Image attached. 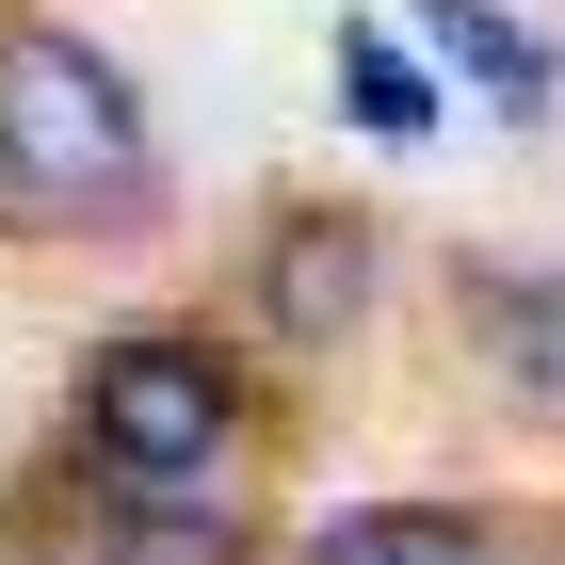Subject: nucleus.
Listing matches in <instances>:
<instances>
[{
  "label": "nucleus",
  "mask_w": 565,
  "mask_h": 565,
  "mask_svg": "<svg viewBox=\"0 0 565 565\" xmlns=\"http://www.w3.org/2000/svg\"><path fill=\"white\" fill-rule=\"evenodd\" d=\"M146 211H162V146H146L130 65L82 17H0V226L130 243Z\"/></svg>",
  "instance_id": "1"
},
{
  "label": "nucleus",
  "mask_w": 565,
  "mask_h": 565,
  "mask_svg": "<svg viewBox=\"0 0 565 565\" xmlns=\"http://www.w3.org/2000/svg\"><path fill=\"white\" fill-rule=\"evenodd\" d=\"M259 436V388L211 323H114L82 340V388H65V452H82L114 501H226Z\"/></svg>",
  "instance_id": "2"
},
{
  "label": "nucleus",
  "mask_w": 565,
  "mask_h": 565,
  "mask_svg": "<svg viewBox=\"0 0 565 565\" xmlns=\"http://www.w3.org/2000/svg\"><path fill=\"white\" fill-rule=\"evenodd\" d=\"M372 291H388V243H372V211H340V194H291V211L259 226V259H243V323L291 340V355L355 340Z\"/></svg>",
  "instance_id": "3"
},
{
  "label": "nucleus",
  "mask_w": 565,
  "mask_h": 565,
  "mask_svg": "<svg viewBox=\"0 0 565 565\" xmlns=\"http://www.w3.org/2000/svg\"><path fill=\"white\" fill-rule=\"evenodd\" d=\"M452 340L484 355V388L565 420V259H452Z\"/></svg>",
  "instance_id": "4"
},
{
  "label": "nucleus",
  "mask_w": 565,
  "mask_h": 565,
  "mask_svg": "<svg viewBox=\"0 0 565 565\" xmlns=\"http://www.w3.org/2000/svg\"><path fill=\"white\" fill-rule=\"evenodd\" d=\"M275 565H501V518H469V501H340Z\"/></svg>",
  "instance_id": "5"
},
{
  "label": "nucleus",
  "mask_w": 565,
  "mask_h": 565,
  "mask_svg": "<svg viewBox=\"0 0 565 565\" xmlns=\"http://www.w3.org/2000/svg\"><path fill=\"white\" fill-rule=\"evenodd\" d=\"M420 33H436V65H452L484 114H518V130L565 97V49H550V33H518L501 0H420Z\"/></svg>",
  "instance_id": "6"
},
{
  "label": "nucleus",
  "mask_w": 565,
  "mask_h": 565,
  "mask_svg": "<svg viewBox=\"0 0 565 565\" xmlns=\"http://www.w3.org/2000/svg\"><path fill=\"white\" fill-rule=\"evenodd\" d=\"M82 565H259V518L243 501H82Z\"/></svg>",
  "instance_id": "7"
},
{
  "label": "nucleus",
  "mask_w": 565,
  "mask_h": 565,
  "mask_svg": "<svg viewBox=\"0 0 565 565\" xmlns=\"http://www.w3.org/2000/svg\"><path fill=\"white\" fill-rule=\"evenodd\" d=\"M323 65H340V114H355L372 146H436V65L388 33V17H340V49H323Z\"/></svg>",
  "instance_id": "8"
}]
</instances>
